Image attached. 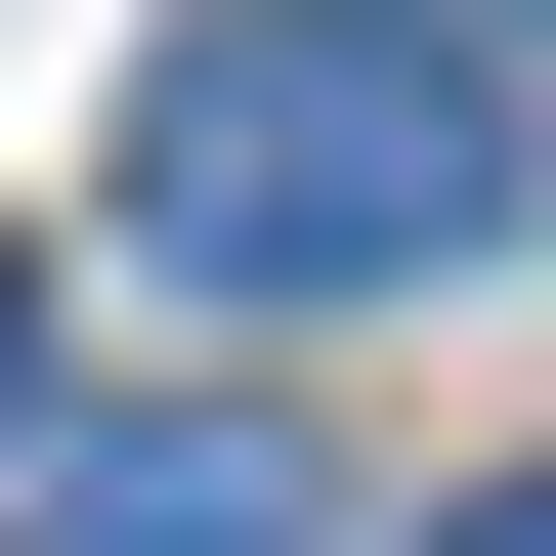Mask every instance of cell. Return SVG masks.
Returning a JSON list of instances; mask_svg holds the SVG:
<instances>
[{"instance_id":"obj_1","label":"cell","mask_w":556,"mask_h":556,"mask_svg":"<svg viewBox=\"0 0 556 556\" xmlns=\"http://www.w3.org/2000/svg\"><path fill=\"white\" fill-rule=\"evenodd\" d=\"M129 257L172 300H471L514 257V43L471 0H172L129 43Z\"/></svg>"},{"instance_id":"obj_2","label":"cell","mask_w":556,"mask_h":556,"mask_svg":"<svg viewBox=\"0 0 556 556\" xmlns=\"http://www.w3.org/2000/svg\"><path fill=\"white\" fill-rule=\"evenodd\" d=\"M43 556H300V428H257V386H129V428H43Z\"/></svg>"},{"instance_id":"obj_3","label":"cell","mask_w":556,"mask_h":556,"mask_svg":"<svg viewBox=\"0 0 556 556\" xmlns=\"http://www.w3.org/2000/svg\"><path fill=\"white\" fill-rule=\"evenodd\" d=\"M428 556H556V471H471V514H428Z\"/></svg>"},{"instance_id":"obj_4","label":"cell","mask_w":556,"mask_h":556,"mask_svg":"<svg viewBox=\"0 0 556 556\" xmlns=\"http://www.w3.org/2000/svg\"><path fill=\"white\" fill-rule=\"evenodd\" d=\"M471 43H556V0H471Z\"/></svg>"}]
</instances>
